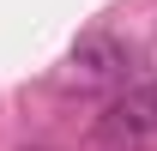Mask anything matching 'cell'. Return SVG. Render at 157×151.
<instances>
[{"mask_svg":"<svg viewBox=\"0 0 157 151\" xmlns=\"http://www.w3.org/2000/svg\"><path fill=\"white\" fill-rule=\"evenodd\" d=\"M127 67H133L127 42L103 37V30L78 37V42H73V55H67V73H73L78 85H115V79H127Z\"/></svg>","mask_w":157,"mask_h":151,"instance_id":"cell-1","label":"cell"},{"mask_svg":"<svg viewBox=\"0 0 157 151\" xmlns=\"http://www.w3.org/2000/svg\"><path fill=\"white\" fill-rule=\"evenodd\" d=\"M103 133H109V139H145V133H157V115H151V103H145V85L109 103Z\"/></svg>","mask_w":157,"mask_h":151,"instance_id":"cell-2","label":"cell"}]
</instances>
